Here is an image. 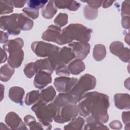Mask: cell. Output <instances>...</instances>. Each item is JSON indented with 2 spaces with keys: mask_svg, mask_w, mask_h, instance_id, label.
Instances as JSON below:
<instances>
[{
  "mask_svg": "<svg viewBox=\"0 0 130 130\" xmlns=\"http://www.w3.org/2000/svg\"><path fill=\"white\" fill-rule=\"evenodd\" d=\"M110 106L109 97L105 94L92 91L84 94L78 105L79 113L86 117L87 123H106L109 119L107 110Z\"/></svg>",
  "mask_w": 130,
  "mask_h": 130,
  "instance_id": "obj_1",
  "label": "cell"
},
{
  "mask_svg": "<svg viewBox=\"0 0 130 130\" xmlns=\"http://www.w3.org/2000/svg\"><path fill=\"white\" fill-rule=\"evenodd\" d=\"M92 30L83 24L72 23L64 28L61 32L62 45L69 44L73 41L88 42L91 37Z\"/></svg>",
  "mask_w": 130,
  "mask_h": 130,
  "instance_id": "obj_2",
  "label": "cell"
},
{
  "mask_svg": "<svg viewBox=\"0 0 130 130\" xmlns=\"http://www.w3.org/2000/svg\"><path fill=\"white\" fill-rule=\"evenodd\" d=\"M96 83V80L93 76L88 74L82 76L76 84L68 92L70 102L75 104L79 103L87 91L95 87Z\"/></svg>",
  "mask_w": 130,
  "mask_h": 130,
  "instance_id": "obj_3",
  "label": "cell"
},
{
  "mask_svg": "<svg viewBox=\"0 0 130 130\" xmlns=\"http://www.w3.org/2000/svg\"><path fill=\"white\" fill-rule=\"evenodd\" d=\"M31 109L35 113L39 122L45 126V129H51L50 123L57 111V108L53 102L47 104L39 100Z\"/></svg>",
  "mask_w": 130,
  "mask_h": 130,
  "instance_id": "obj_4",
  "label": "cell"
},
{
  "mask_svg": "<svg viewBox=\"0 0 130 130\" xmlns=\"http://www.w3.org/2000/svg\"><path fill=\"white\" fill-rule=\"evenodd\" d=\"M24 45L23 40L20 38L8 40L4 43V50L9 52L8 64L13 68H19L24 58V52L22 49Z\"/></svg>",
  "mask_w": 130,
  "mask_h": 130,
  "instance_id": "obj_5",
  "label": "cell"
},
{
  "mask_svg": "<svg viewBox=\"0 0 130 130\" xmlns=\"http://www.w3.org/2000/svg\"><path fill=\"white\" fill-rule=\"evenodd\" d=\"M0 27L11 35H18L21 30L20 13H14L10 15L1 16Z\"/></svg>",
  "mask_w": 130,
  "mask_h": 130,
  "instance_id": "obj_6",
  "label": "cell"
},
{
  "mask_svg": "<svg viewBox=\"0 0 130 130\" xmlns=\"http://www.w3.org/2000/svg\"><path fill=\"white\" fill-rule=\"evenodd\" d=\"M79 113L78 106L71 103H67L59 106L53 119L58 123L68 122L77 116Z\"/></svg>",
  "mask_w": 130,
  "mask_h": 130,
  "instance_id": "obj_7",
  "label": "cell"
},
{
  "mask_svg": "<svg viewBox=\"0 0 130 130\" xmlns=\"http://www.w3.org/2000/svg\"><path fill=\"white\" fill-rule=\"evenodd\" d=\"M48 58L55 71L57 67L67 66L75 58V56L70 47L64 46Z\"/></svg>",
  "mask_w": 130,
  "mask_h": 130,
  "instance_id": "obj_8",
  "label": "cell"
},
{
  "mask_svg": "<svg viewBox=\"0 0 130 130\" xmlns=\"http://www.w3.org/2000/svg\"><path fill=\"white\" fill-rule=\"evenodd\" d=\"M31 48L37 56L42 57H50L60 49L58 46L43 41H36L32 43Z\"/></svg>",
  "mask_w": 130,
  "mask_h": 130,
  "instance_id": "obj_9",
  "label": "cell"
},
{
  "mask_svg": "<svg viewBox=\"0 0 130 130\" xmlns=\"http://www.w3.org/2000/svg\"><path fill=\"white\" fill-rule=\"evenodd\" d=\"M78 81L76 78L61 76L55 78L53 84L57 91L59 93H67L73 88Z\"/></svg>",
  "mask_w": 130,
  "mask_h": 130,
  "instance_id": "obj_10",
  "label": "cell"
},
{
  "mask_svg": "<svg viewBox=\"0 0 130 130\" xmlns=\"http://www.w3.org/2000/svg\"><path fill=\"white\" fill-rule=\"evenodd\" d=\"M61 32L62 31L59 27L54 25H50L43 33L42 39L45 41L54 42L58 45H62Z\"/></svg>",
  "mask_w": 130,
  "mask_h": 130,
  "instance_id": "obj_11",
  "label": "cell"
},
{
  "mask_svg": "<svg viewBox=\"0 0 130 130\" xmlns=\"http://www.w3.org/2000/svg\"><path fill=\"white\" fill-rule=\"evenodd\" d=\"M68 46L70 47L77 59H84L90 51V46L88 42H72L69 44Z\"/></svg>",
  "mask_w": 130,
  "mask_h": 130,
  "instance_id": "obj_12",
  "label": "cell"
},
{
  "mask_svg": "<svg viewBox=\"0 0 130 130\" xmlns=\"http://www.w3.org/2000/svg\"><path fill=\"white\" fill-rule=\"evenodd\" d=\"M109 49L111 52L118 56L121 61L129 62V50L128 48L124 47L123 43L119 41L113 42L110 44Z\"/></svg>",
  "mask_w": 130,
  "mask_h": 130,
  "instance_id": "obj_13",
  "label": "cell"
},
{
  "mask_svg": "<svg viewBox=\"0 0 130 130\" xmlns=\"http://www.w3.org/2000/svg\"><path fill=\"white\" fill-rule=\"evenodd\" d=\"M5 121L7 125L11 129H27V128L19 115L14 112L8 113L5 116Z\"/></svg>",
  "mask_w": 130,
  "mask_h": 130,
  "instance_id": "obj_14",
  "label": "cell"
},
{
  "mask_svg": "<svg viewBox=\"0 0 130 130\" xmlns=\"http://www.w3.org/2000/svg\"><path fill=\"white\" fill-rule=\"evenodd\" d=\"M52 82L51 74L46 71H41L37 73L35 75L34 84L35 87L42 89Z\"/></svg>",
  "mask_w": 130,
  "mask_h": 130,
  "instance_id": "obj_15",
  "label": "cell"
},
{
  "mask_svg": "<svg viewBox=\"0 0 130 130\" xmlns=\"http://www.w3.org/2000/svg\"><path fill=\"white\" fill-rule=\"evenodd\" d=\"M114 102L116 107L119 109L130 108V96L127 93H116L114 96Z\"/></svg>",
  "mask_w": 130,
  "mask_h": 130,
  "instance_id": "obj_16",
  "label": "cell"
},
{
  "mask_svg": "<svg viewBox=\"0 0 130 130\" xmlns=\"http://www.w3.org/2000/svg\"><path fill=\"white\" fill-rule=\"evenodd\" d=\"M24 92V90L20 87H12L9 91V97L14 103L22 105Z\"/></svg>",
  "mask_w": 130,
  "mask_h": 130,
  "instance_id": "obj_17",
  "label": "cell"
},
{
  "mask_svg": "<svg viewBox=\"0 0 130 130\" xmlns=\"http://www.w3.org/2000/svg\"><path fill=\"white\" fill-rule=\"evenodd\" d=\"M35 63L37 72L41 71H46L52 74L54 69L48 57L44 59H40L36 60Z\"/></svg>",
  "mask_w": 130,
  "mask_h": 130,
  "instance_id": "obj_18",
  "label": "cell"
},
{
  "mask_svg": "<svg viewBox=\"0 0 130 130\" xmlns=\"http://www.w3.org/2000/svg\"><path fill=\"white\" fill-rule=\"evenodd\" d=\"M54 5L57 8L67 9L70 11H77L80 6V3L75 1L60 0L54 1Z\"/></svg>",
  "mask_w": 130,
  "mask_h": 130,
  "instance_id": "obj_19",
  "label": "cell"
},
{
  "mask_svg": "<svg viewBox=\"0 0 130 130\" xmlns=\"http://www.w3.org/2000/svg\"><path fill=\"white\" fill-rule=\"evenodd\" d=\"M56 95V91L52 86H49L43 89L40 92V100L48 104L52 102Z\"/></svg>",
  "mask_w": 130,
  "mask_h": 130,
  "instance_id": "obj_20",
  "label": "cell"
},
{
  "mask_svg": "<svg viewBox=\"0 0 130 130\" xmlns=\"http://www.w3.org/2000/svg\"><path fill=\"white\" fill-rule=\"evenodd\" d=\"M68 68L70 73L76 75L79 74L85 70V66L82 60L76 59L70 62L68 66Z\"/></svg>",
  "mask_w": 130,
  "mask_h": 130,
  "instance_id": "obj_21",
  "label": "cell"
},
{
  "mask_svg": "<svg viewBox=\"0 0 130 130\" xmlns=\"http://www.w3.org/2000/svg\"><path fill=\"white\" fill-rule=\"evenodd\" d=\"M57 11V8L54 5V1H49L48 4L42 10V15L46 19L52 18Z\"/></svg>",
  "mask_w": 130,
  "mask_h": 130,
  "instance_id": "obj_22",
  "label": "cell"
},
{
  "mask_svg": "<svg viewBox=\"0 0 130 130\" xmlns=\"http://www.w3.org/2000/svg\"><path fill=\"white\" fill-rule=\"evenodd\" d=\"M15 72L14 68L8 63L2 66L1 68L0 79L3 82H7L10 79Z\"/></svg>",
  "mask_w": 130,
  "mask_h": 130,
  "instance_id": "obj_23",
  "label": "cell"
},
{
  "mask_svg": "<svg viewBox=\"0 0 130 130\" xmlns=\"http://www.w3.org/2000/svg\"><path fill=\"white\" fill-rule=\"evenodd\" d=\"M93 57L94 59L100 61L102 60L106 55V49L103 44H96L94 46L93 50Z\"/></svg>",
  "mask_w": 130,
  "mask_h": 130,
  "instance_id": "obj_24",
  "label": "cell"
},
{
  "mask_svg": "<svg viewBox=\"0 0 130 130\" xmlns=\"http://www.w3.org/2000/svg\"><path fill=\"white\" fill-rule=\"evenodd\" d=\"M84 120L82 117L80 116L76 117L71 120L70 123L65 125L63 128L64 129H81L84 124Z\"/></svg>",
  "mask_w": 130,
  "mask_h": 130,
  "instance_id": "obj_25",
  "label": "cell"
},
{
  "mask_svg": "<svg viewBox=\"0 0 130 130\" xmlns=\"http://www.w3.org/2000/svg\"><path fill=\"white\" fill-rule=\"evenodd\" d=\"M40 96V92L39 90H32L28 92L25 98V104L27 106L34 104L39 100Z\"/></svg>",
  "mask_w": 130,
  "mask_h": 130,
  "instance_id": "obj_26",
  "label": "cell"
},
{
  "mask_svg": "<svg viewBox=\"0 0 130 130\" xmlns=\"http://www.w3.org/2000/svg\"><path fill=\"white\" fill-rule=\"evenodd\" d=\"M0 8L1 15L9 14L13 11V6L11 1H1Z\"/></svg>",
  "mask_w": 130,
  "mask_h": 130,
  "instance_id": "obj_27",
  "label": "cell"
},
{
  "mask_svg": "<svg viewBox=\"0 0 130 130\" xmlns=\"http://www.w3.org/2000/svg\"><path fill=\"white\" fill-rule=\"evenodd\" d=\"M83 12L85 18L88 20L94 19L98 15V10L92 9L89 7L88 5H86L84 7Z\"/></svg>",
  "mask_w": 130,
  "mask_h": 130,
  "instance_id": "obj_28",
  "label": "cell"
},
{
  "mask_svg": "<svg viewBox=\"0 0 130 130\" xmlns=\"http://www.w3.org/2000/svg\"><path fill=\"white\" fill-rule=\"evenodd\" d=\"M48 2V1L44 0H30L27 1V6L29 8L39 10L40 9L43 8Z\"/></svg>",
  "mask_w": 130,
  "mask_h": 130,
  "instance_id": "obj_29",
  "label": "cell"
},
{
  "mask_svg": "<svg viewBox=\"0 0 130 130\" xmlns=\"http://www.w3.org/2000/svg\"><path fill=\"white\" fill-rule=\"evenodd\" d=\"M68 15L66 13H59L54 20L56 26L60 28L64 26L68 23Z\"/></svg>",
  "mask_w": 130,
  "mask_h": 130,
  "instance_id": "obj_30",
  "label": "cell"
},
{
  "mask_svg": "<svg viewBox=\"0 0 130 130\" xmlns=\"http://www.w3.org/2000/svg\"><path fill=\"white\" fill-rule=\"evenodd\" d=\"M25 75L28 78H32L35 74H37V71L35 68L34 62H30L26 64L23 70Z\"/></svg>",
  "mask_w": 130,
  "mask_h": 130,
  "instance_id": "obj_31",
  "label": "cell"
},
{
  "mask_svg": "<svg viewBox=\"0 0 130 130\" xmlns=\"http://www.w3.org/2000/svg\"><path fill=\"white\" fill-rule=\"evenodd\" d=\"M84 129H108L109 128L106 126L103 123L99 122H95L92 123H87V124L85 125Z\"/></svg>",
  "mask_w": 130,
  "mask_h": 130,
  "instance_id": "obj_32",
  "label": "cell"
},
{
  "mask_svg": "<svg viewBox=\"0 0 130 130\" xmlns=\"http://www.w3.org/2000/svg\"><path fill=\"white\" fill-rule=\"evenodd\" d=\"M22 11L26 16L33 19H37L39 16V10L31 9L28 7H25L22 9Z\"/></svg>",
  "mask_w": 130,
  "mask_h": 130,
  "instance_id": "obj_33",
  "label": "cell"
},
{
  "mask_svg": "<svg viewBox=\"0 0 130 130\" xmlns=\"http://www.w3.org/2000/svg\"><path fill=\"white\" fill-rule=\"evenodd\" d=\"M55 71L56 74L58 76H69L71 74L67 66L57 67L55 68Z\"/></svg>",
  "mask_w": 130,
  "mask_h": 130,
  "instance_id": "obj_34",
  "label": "cell"
},
{
  "mask_svg": "<svg viewBox=\"0 0 130 130\" xmlns=\"http://www.w3.org/2000/svg\"><path fill=\"white\" fill-rule=\"evenodd\" d=\"M121 17L129 16V1H124L121 5Z\"/></svg>",
  "mask_w": 130,
  "mask_h": 130,
  "instance_id": "obj_35",
  "label": "cell"
},
{
  "mask_svg": "<svg viewBox=\"0 0 130 130\" xmlns=\"http://www.w3.org/2000/svg\"><path fill=\"white\" fill-rule=\"evenodd\" d=\"M83 2H85L87 3V5L94 9H98L99 8H100L102 3L103 1H82Z\"/></svg>",
  "mask_w": 130,
  "mask_h": 130,
  "instance_id": "obj_36",
  "label": "cell"
},
{
  "mask_svg": "<svg viewBox=\"0 0 130 130\" xmlns=\"http://www.w3.org/2000/svg\"><path fill=\"white\" fill-rule=\"evenodd\" d=\"M122 119L123 123L125 124V129L127 127V129H129V112L125 111L122 113Z\"/></svg>",
  "mask_w": 130,
  "mask_h": 130,
  "instance_id": "obj_37",
  "label": "cell"
},
{
  "mask_svg": "<svg viewBox=\"0 0 130 130\" xmlns=\"http://www.w3.org/2000/svg\"><path fill=\"white\" fill-rule=\"evenodd\" d=\"M24 122L27 126H31L36 122V119L31 115H27L24 117Z\"/></svg>",
  "mask_w": 130,
  "mask_h": 130,
  "instance_id": "obj_38",
  "label": "cell"
},
{
  "mask_svg": "<svg viewBox=\"0 0 130 130\" xmlns=\"http://www.w3.org/2000/svg\"><path fill=\"white\" fill-rule=\"evenodd\" d=\"M121 25L125 28L128 29L129 28V16H125L122 17Z\"/></svg>",
  "mask_w": 130,
  "mask_h": 130,
  "instance_id": "obj_39",
  "label": "cell"
},
{
  "mask_svg": "<svg viewBox=\"0 0 130 130\" xmlns=\"http://www.w3.org/2000/svg\"><path fill=\"white\" fill-rule=\"evenodd\" d=\"M109 126L112 129H119L122 127V125L120 121L115 120L111 121L109 123Z\"/></svg>",
  "mask_w": 130,
  "mask_h": 130,
  "instance_id": "obj_40",
  "label": "cell"
},
{
  "mask_svg": "<svg viewBox=\"0 0 130 130\" xmlns=\"http://www.w3.org/2000/svg\"><path fill=\"white\" fill-rule=\"evenodd\" d=\"M11 2L15 8H22L23 7L27 1H11Z\"/></svg>",
  "mask_w": 130,
  "mask_h": 130,
  "instance_id": "obj_41",
  "label": "cell"
},
{
  "mask_svg": "<svg viewBox=\"0 0 130 130\" xmlns=\"http://www.w3.org/2000/svg\"><path fill=\"white\" fill-rule=\"evenodd\" d=\"M30 129H46L45 126L41 122H36L31 126L29 127Z\"/></svg>",
  "mask_w": 130,
  "mask_h": 130,
  "instance_id": "obj_42",
  "label": "cell"
},
{
  "mask_svg": "<svg viewBox=\"0 0 130 130\" xmlns=\"http://www.w3.org/2000/svg\"><path fill=\"white\" fill-rule=\"evenodd\" d=\"M1 43H6L8 40L9 35L7 32H4L2 30L1 31Z\"/></svg>",
  "mask_w": 130,
  "mask_h": 130,
  "instance_id": "obj_43",
  "label": "cell"
},
{
  "mask_svg": "<svg viewBox=\"0 0 130 130\" xmlns=\"http://www.w3.org/2000/svg\"><path fill=\"white\" fill-rule=\"evenodd\" d=\"M1 49V63L5 62L6 60L7 59V54L6 53V51L5 50L3 49L2 48Z\"/></svg>",
  "mask_w": 130,
  "mask_h": 130,
  "instance_id": "obj_44",
  "label": "cell"
},
{
  "mask_svg": "<svg viewBox=\"0 0 130 130\" xmlns=\"http://www.w3.org/2000/svg\"><path fill=\"white\" fill-rule=\"evenodd\" d=\"M115 1H104L103 2V3H102V5H103V7L104 8H107L109 7H110L112 4Z\"/></svg>",
  "mask_w": 130,
  "mask_h": 130,
  "instance_id": "obj_45",
  "label": "cell"
},
{
  "mask_svg": "<svg viewBox=\"0 0 130 130\" xmlns=\"http://www.w3.org/2000/svg\"><path fill=\"white\" fill-rule=\"evenodd\" d=\"M1 101H2L3 99V97H4V92L5 87H4L3 84H1Z\"/></svg>",
  "mask_w": 130,
  "mask_h": 130,
  "instance_id": "obj_46",
  "label": "cell"
}]
</instances>
